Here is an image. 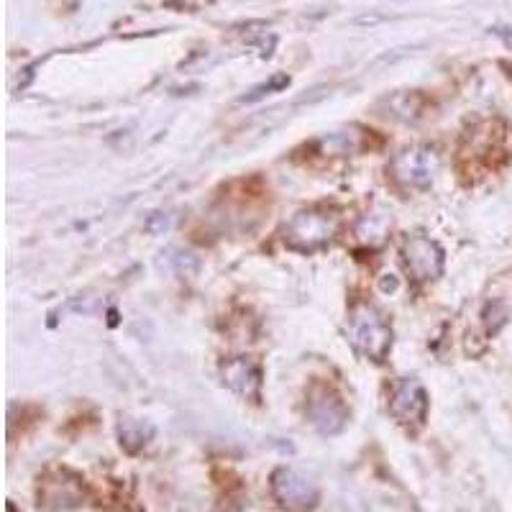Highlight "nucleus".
<instances>
[{
    "label": "nucleus",
    "instance_id": "6",
    "mask_svg": "<svg viewBox=\"0 0 512 512\" xmlns=\"http://www.w3.org/2000/svg\"><path fill=\"white\" fill-rule=\"evenodd\" d=\"M390 415L400 425L418 431L423 428L428 418V395H425L423 384L418 379H395L390 384V400H387Z\"/></svg>",
    "mask_w": 512,
    "mask_h": 512
},
{
    "label": "nucleus",
    "instance_id": "2",
    "mask_svg": "<svg viewBox=\"0 0 512 512\" xmlns=\"http://www.w3.org/2000/svg\"><path fill=\"white\" fill-rule=\"evenodd\" d=\"M338 233V216L328 208L300 210L285 226V246L300 254H313L333 241Z\"/></svg>",
    "mask_w": 512,
    "mask_h": 512
},
{
    "label": "nucleus",
    "instance_id": "12",
    "mask_svg": "<svg viewBox=\"0 0 512 512\" xmlns=\"http://www.w3.org/2000/svg\"><path fill=\"white\" fill-rule=\"evenodd\" d=\"M510 75H512V72H510Z\"/></svg>",
    "mask_w": 512,
    "mask_h": 512
},
{
    "label": "nucleus",
    "instance_id": "11",
    "mask_svg": "<svg viewBox=\"0 0 512 512\" xmlns=\"http://www.w3.org/2000/svg\"><path fill=\"white\" fill-rule=\"evenodd\" d=\"M118 436H121V446L126 451H131V454H136V451H141L146 443L152 441L154 428L149 423H144V420L126 418L118 425Z\"/></svg>",
    "mask_w": 512,
    "mask_h": 512
},
{
    "label": "nucleus",
    "instance_id": "7",
    "mask_svg": "<svg viewBox=\"0 0 512 512\" xmlns=\"http://www.w3.org/2000/svg\"><path fill=\"white\" fill-rule=\"evenodd\" d=\"M272 495L287 512H313L320 500V492L315 482L297 469H277L272 474Z\"/></svg>",
    "mask_w": 512,
    "mask_h": 512
},
{
    "label": "nucleus",
    "instance_id": "8",
    "mask_svg": "<svg viewBox=\"0 0 512 512\" xmlns=\"http://www.w3.org/2000/svg\"><path fill=\"white\" fill-rule=\"evenodd\" d=\"M402 259L415 282H431L443 272V251L428 236H413L402 246Z\"/></svg>",
    "mask_w": 512,
    "mask_h": 512
},
{
    "label": "nucleus",
    "instance_id": "5",
    "mask_svg": "<svg viewBox=\"0 0 512 512\" xmlns=\"http://www.w3.org/2000/svg\"><path fill=\"white\" fill-rule=\"evenodd\" d=\"M438 172V154L431 146H410L402 149L390 162V175L400 182L402 187L413 190H425L431 187Z\"/></svg>",
    "mask_w": 512,
    "mask_h": 512
},
{
    "label": "nucleus",
    "instance_id": "1",
    "mask_svg": "<svg viewBox=\"0 0 512 512\" xmlns=\"http://www.w3.org/2000/svg\"><path fill=\"white\" fill-rule=\"evenodd\" d=\"M346 333L354 349L361 356H367L372 361H384L392 349V328L382 313L374 308L372 303L351 305L349 320H346Z\"/></svg>",
    "mask_w": 512,
    "mask_h": 512
},
{
    "label": "nucleus",
    "instance_id": "10",
    "mask_svg": "<svg viewBox=\"0 0 512 512\" xmlns=\"http://www.w3.org/2000/svg\"><path fill=\"white\" fill-rule=\"evenodd\" d=\"M497 152H502V134L495 131V121H484L466 134L464 146H461V162L472 159V167L477 164L492 167V157Z\"/></svg>",
    "mask_w": 512,
    "mask_h": 512
},
{
    "label": "nucleus",
    "instance_id": "4",
    "mask_svg": "<svg viewBox=\"0 0 512 512\" xmlns=\"http://www.w3.org/2000/svg\"><path fill=\"white\" fill-rule=\"evenodd\" d=\"M305 415H308L310 425L323 436H336L349 423V408L341 400L331 384L313 382L308 390V402H305Z\"/></svg>",
    "mask_w": 512,
    "mask_h": 512
},
{
    "label": "nucleus",
    "instance_id": "9",
    "mask_svg": "<svg viewBox=\"0 0 512 512\" xmlns=\"http://www.w3.org/2000/svg\"><path fill=\"white\" fill-rule=\"evenodd\" d=\"M221 377L236 395L246 397V400H259V392H262V367L254 359H249V356H233V359L223 361Z\"/></svg>",
    "mask_w": 512,
    "mask_h": 512
},
{
    "label": "nucleus",
    "instance_id": "3",
    "mask_svg": "<svg viewBox=\"0 0 512 512\" xmlns=\"http://www.w3.org/2000/svg\"><path fill=\"white\" fill-rule=\"evenodd\" d=\"M88 500V487L82 482L80 474L70 469H49L39 479V507L47 512H67L77 510Z\"/></svg>",
    "mask_w": 512,
    "mask_h": 512
}]
</instances>
